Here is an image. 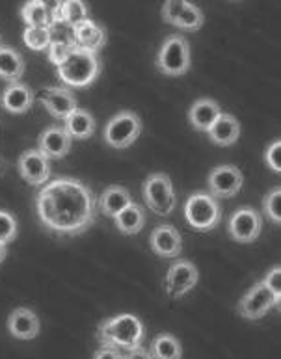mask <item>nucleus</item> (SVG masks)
I'll return each instance as SVG.
<instances>
[{
	"mask_svg": "<svg viewBox=\"0 0 281 359\" xmlns=\"http://www.w3.org/2000/svg\"><path fill=\"white\" fill-rule=\"evenodd\" d=\"M39 224L56 236H78L97 218V196L82 181L56 177L47 181L36 194Z\"/></svg>",
	"mask_w": 281,
	"mask_h": 359,
	"instance_id": "obj_1",
	"label": "nucleus"
},
{
	"mask_svg": "<svg viewBox=\"0 0 281 359\" xmlns=\"http://www.w3.org/2000/svg\"><path fill=\"white\" fill-rule=\"evenodd\" d=\"M97 339L101 344H109L123 354L127 350L144 346L146 339V327L136 315L121 313V315L104 318L97 326Z\"/></svg>",
	"mask_w": 281,
	"mask_h": 359,
	"instance_id": "obj_2",
	"label": "nucleus"
},
{
	"mask_svg": "<svg viewBox=\"0 0 281 359\" xmlns=\"http://www.w3.org/2000/svg\"><path fill=\"white\" fill-rule=\"evenodd\" d=\"M101 73V62L97 54L75 47L65 62L58 65L60 81L67 88H86L97 81Z\"/></svg>",
	"mask_w": 281,
	"mask_h": 359,
	"instance_id": "obj_3",
	"label": "nucleus"
},
{
	"mask_svg": "<svg viewBox=\"0 0 281 359\" xmlns=\"http://www.w3.org/2000/svg\"><path fill=\"white\" fill-rule=\"evenodd\" d=\"M184 220L194 231H212L222 222V207L209 192H194L184 203Z\"/></svg>",
	"mask_w": 281,
	"mask_h": 359,
	"instance_id": "obj_4",
	"label": "nucleus"
},
{
	"mask_svg": "<svg viewBox=\"0 0 281 359\" xmlns=\"http://www.w3.org/2000/svg\"><path fill=\"white\" fill-rule=\"evenodd\" d=\"M142 192H144V201L155 215L168 216L175 209V203H177L175 190H173L172 179L166 173H151L144 181Z\"/></svg>",
	"mask_w": 281,
	"mask_h": 359,
	"instance_id": "obj_5",
	"label": "nucleus"
},
{
	"mask_svg": "<svg viewBox=\"0 0 281 359\" xmlns=\"http://www.w3.org/2000/svg\"><path fill=\"white\" fill-rule=\"evenodd\" d=\"M157 69L166 76H183L190 69V45L183 36H170L157 56Z\"/></svg>",
	"mask_w": 281,
	"mask_h": 359,
	"instance_id": "obj_6",
	"label": "nucleus"
},
{
	"mask_svg": "<svg viewBox=\"0 0 281 359\" xmlns=\"http://www.w3.org/2000/svg\"><path fill=\"white\" fill-rule=\"evenodd\" d=\"M142 133V121L135 112L123 110L116 114L104 127V142L114 149H127L138 140Z\"/></svg>",
	"mask_w": 281,
	"mask_h": 359,
	"instance_id": "obj_7",
	"label": "nucleus"
},
{
	"mask_svg": "<svg viewBox=\"0 0 281 359\" xmlns=\"http://www.w3.org/2000/svg\"><path fill=\"white\" fill-rule=\"evenodd\" d=\"M274 307L280 309V300L272 294L270 289L265 285V281H259L240 298L237 311L246 320H259Z\"/></svg>",
	"mask_w": 281,
	"mask_h": 359,
	"instance_id": "obj_8",
	"label": "nucleus"
},
{
	"mask_svg": "<svg viewBox=\"0 0 281 359\" xmlns=\"http://www.w3.org/2000/svg\"><path fill=\"white\" fill-rule=\"evenodd\" d=\"M261 229H263V218H261L259 210H255L254 207H238L227 224L229 236L240 244H249V242L257 241Z\"/></svg>",
	"mask_w": 281,
	"mask_h": 359,
	"instance_id": "obj_9",
	"label": "nucleus"
},
{
	"mask_svg": "<svg viewBox=\"0 0 281 359\" xmlns=\"http://www.w3.org/2000/svg\"><path fill=\"white\" fill-rule=\"evenodd\" d=\"M200 279V272L194 266V263L177 259L168 269L164 285H166V292L172 300H179L184 294H189L190 290L194 289Z\"/></svg>",
	"mask_w": 281,
	"mask_h": 359,
	"instance_id": "obj_10",
	"label": "nucleus"
},
{
	"mask_svg": "<svg viewBox=\"0 0 281 359\" xmlns=\"http://www.w3.org/2000/svg\"><path fill=\"white\" fill-rule=\"evenodd\" d=\"M242 172L237 166H231V164L217 166L214 170H211L209 179H207L209 194L214 196L217 199L235 198L242 190Z\"/></svg>",
	"mask_w": 281,
	"mask_h": 359,
	"instance_id": "obj_11",
	"label": "nucleus"
},
{
	"mask_svg": "<svg viewBox=\"0 0 281 359\" xmlns=\"http://www.w3.org/2000/svg\"><path fill=\"white\" fill-rule=\"evenodd\" d=\"M50 158L41 153L39 149H28L19 156V173L21 177L34 187H43L50 179Z\"/></svg>",
	"mask_w": 281,
	"mask_h": 359,
	"instance_id": "obj_12",
	"label": "nucleus"
},
{
	"mask_svg": "<svg viewBox=\"0 0 281 359\" xmlns=\"http://www.w3.org/2000/svg\"><path fill=\"white\" fill-rule=\"evenodd\" d=\"M149 244L151 250L157 253L158 257L164 259H175L181 255L183 250V238L177 227H173L172 224H160L153 229L151 236H149Z\"/></svg>",
	"mask_w": 281,
	"mask_h": 359,
	"instance_id": "obj_13",
	"label": "nucleus"
},
{
	"mask_svg": "<svg viewBox=\"0 0 281 359\" xmlns=\"http://www.w3.org/2000/svg\"><path fill=\"white\" fill-rule=\"evenodd\" d=\"M41 102L49 110V114L56 119H65L76 107L75 95L71 93L69 88L64 86H49L41 93Z\"/></svg>",
	"mask_w": 281,
	"mask_h": 359,
	"instance_id": "obj_14",
	"label": "nucleus"
},
{
	"mask_svg": "<svg viewBox=\"0 0 281 359\" xmlns=\"http://www.w3.org/2000/svg\"><path fill=\"white\" fill-rule=\"evenodd\" d=\"M8 330L15 339L21 341H32L39 335L41 330V322H39L38 315L28 309V307H17L13 309L8 318Z\"/></svg>",
	"mask_w": 281,
	"mask_h": 359,
	"instance_id": "obj_15",
	"label": "nucleus"
},
{
	"mask_svg": "<svg viewBox=\"0 0 281 359\" xmlns=\"http://www.w3.org/2000/svg\"><path fill=\"white\" fill-rule=\"evenodd\" d=\"M73 138L67 135L64 127H47L39 136V151L47 158H64L71 149Z\"/></svg>",
	"mask_w": 281,
	"mask_h": 359,
	"instance_id": "obj_16",
	"label": "nucleus"
},
{
	"mask_svg": "<svg viewBox=\"0 0 281 359\" xmlns=\"http://www.w3.org/2000/svg\"><path fill=\"white\" fill-rule=\"evenodd\" d=\"M73 43L82 50L97 54L107 43V32L103 27H99L97 22L92 19H86L78 27L73 28Z\"/></svg>",
	"mask_w": 281,
	"mask_h": 359,
	"instance_id": "obj_17",
	"label": "nucleus"
},
{
	"mask_svg": "<svg viewBox=\"0 0 281 359\" xmlns=\"http://www.w3.org/2000/svg\"><path fill=\"white\" fill-rule=\"evenodd\" d=\"M207 135L211 138L212 144L220 145V147H229V145L237 144L238 136H240V123L237 118H233L231 114L220 112L212 125L207 130Z\"/></svg>",
	"mask_w": 281,
	"mask_h": 359,
	"instance_id": "obj_18",
	"label": "nucleus"
},
{
	"mask_svg": "<svg viewBox=\"0 0 281 359\" xmlns=\"http://www.w3.org/2000/svg\"><path fill=\"white\" fill-rule=\"evenodd\" d=\"M34 104V91L22 82H10L2 93V107L11 114L28 112Z\"/></svg>",
	"mask_w": 281,
	"mask_h": 359,
	"instance_id": "obj_19",
	"label": "nucleus"
},
{
	"mask_svg": "<svg viewBox=\"0 0 281 359\" xmlns=\"http://www.w3.org/2000/svg\"><path fill=\"white\" fill-rule=\"evenodd\" d=\"M220 104L214 99H198V101L190 107L189 110V121L198 133H207L212 121L220 116Z\"/></svg>",
	"mask_w": 281,
	"mask_h": 359,
	"instance_id": "obj_20",
	"label": "nucleus"
},
{
	"mask_svg": "<svg viewBox=\"0 0 281 359\" xmlns=\"http://www.w3.org/2000/svg\"><path fill=\"white\" fill-rule=\"evenodd\" d=\"M129 203H132V198H130L129 190L125 187H118V184L109 187L97 198L99 210H101L104 216H109V218H114L119 210L125 209Z\"/></svg>",
	"mask_w": 281,
	"mask_h": 359,
	"instance_id": "obj_21",
	"label": "nucleus"
},
{
	"mask_svg": "<svg viewBox=\"0 0 281 359\" xmlns=\"http://www.w3.org/2000/svg\"><path fill=\"white\" fill-rule=\"evenodd\" d=\"M114 224L123 235H138L146 225V212L142 209V205L132 201L114 216Z\"/></svg>",
	"mask_w": 281,
	"mask_h": 359,
	"instance_id": "obj_22",
	"label": "nucleus"
},
{
	"mask_svg": "<svg viewBox=\"0 0 281 359\" xmlns=\"http://www.w3.org/2000/svg\"><path fill=\"white\" fill-rule=\"evenodd\" d=\"M64 129L71 138L76 140H88L92 138L95 133V119L88 110L75 108L73 112L64 119Z\"/></svg>",
	"mask_w": 281,
	"mask_h": 359,
	"instance_id": "obj_23",
	"label": "nucleus"
},
{
	"mask_svg": "<svg viewBox=\"0 0 281 359\" xmlns=\"http://www.w3.org/2000/svg\"><path fill=\"white\" fill-rule=\"evenodd\" d=\"M25 75V60L13 47L0 45V79L6 82H19Z\"/></svg>",
	"mask_w": 281,
	"mask_h": 359,
	"instance_id": "obj_24",
	"label": "nucleus"
},
{
	"mask_svg": "<svg viewBox=\"0 0 281 359\" xmlns=\"http://www.w3.org/2000/svg\"><path fill=\"white\" fill-rule=\"evenodd\" d=\"M183 355V348L177 339L170 335V333H163L153 339L151 348H149V358L158 359H179Z\"/></svg>",
	"mask_w": 281,
	"mask_h": 359,
	"instance_id": "obj_25",
	"label": "nucleus"
},
{
	"mask_svg": "<svg viewBox=\"0 0 281 359\" xmlns=\"http://www.w3.org/2000/svg\"><path fill=\"white\" fill-rule=\"evenodd\" d=\"M86 19H90V10L84 0H64L62 11H60V22L75 28Z\"/></svg>",
	"mask_w": 281,
	"mask_h": 359,
	"instance_id": "obj_26",
	"label": "nucleus"
},
{
	"mask_svg": "<svg viewBox=\"0 0 281 359\" xmlns=\"http://www.w3.org/2000/svg\"><path fill=\"white\" fill-rule=\"evenodd\" d=\"M21 19L27 27L53 28V21L47 15L43 4L39 0H27L21 8Z\"/></svg>",
	"mask_w": 281,
	"mask_h": 359,
	"instance_id": "obj_27",
	"label": "nucleus"
},
{
	"mask_svg": "<svg viewBox=\"0 0 281 359\" xmlns=\"http://www.w3.org/2000/svg\"><path fill=\"white\" fill-rule=\"evenodd\" d=\"M22 41L30 50H47L53 41V28L27 27L22 32Z\"/></svg>",
	"mask_w": 281,
	"mask_h": 359,
	"instance_id": "obj_28",
	"label": "nucleus"
},
{
	"mask_svg": "<svg viewBox=\"0 0 281 359\" xmlns=\"http://www.w3.org/2000/svg\"><path fill=\"white\" fill-rule=\"evenodd\" d=\"M205 22V17H203V11L198 8L192 2H186L183 8V11L179 13L177 21H175V27L183 28V30H189V32H196L200 30Z\"/></svg>",
	"mask_w": 281,
	"mask_h": 359,
	"instance_id": "obj_29",
	"label": "nucleus"
},
{
	"mask_svg": "<svg viewBox=\"0 0 281 359\" xmlns=\"http://www.w3.org/2000/svg\"><path fill=\"white\" fill-rule=\"evenodd\" d=\"M75 48V43H73V38H55L53 36V41L49 45V60L50 64H55L58 67L62 62H65V58L69 56L71 50Z\"/></svg>",
	"mask_w": 281,
	"mask_h": 359,
	"instance_id": "obj_30",
	"label": "nucleus"
},
{
	"mask_svg": "<svg viewBox=\"0 0 281 359\" xmlns=\"http://www.w3.org/2000/svg\"><path fill=\"white\" fill-rule=\"evenodd\" d=\"M263 210H265L266 218L272 224H280L281 222V190L280 187L272 188L268 196L263 201Z\"/></svg>",
	"mask_w": 281,
	"mask_h": 359,
	"instance_id": "obj_31",
	"label": "nucleus"
},
{
	"mask_svg": "<svg viewBox=\"0 0 281 359\" xmlns=\"http://www.w3.org/2000/svg\"><path fill=\"white\" fill-rule=\"evenodd\" d=\"M17 233H19V225H17L15 216L0 209V242L10 244L17 238Z\"/></svg>",
	"mask_w": 281,
	"mask_h": 359,
	"instance_id": "obj_32",
	"label": "nucleus"
},
{
	"mask_svg": "<svg viewBox=\"0 0 281 359\" xmlns=\"http://www.w3.org/2000/svg\"><path fill=\"white\" fill-rule=\"evenodd\" d=\"M186 2H189V0H166L163 6L164 22H168V25H173V27H175V21H177L179 13L183 11Z\"/></svg>",
	"mask_w": 281,
	"mask_h": 359,
	"instance_id": "obj_33",
	"label": "nucleus"
},
{
	"mask_svg": "<svg viewBox=\"0 0 281 359\" xmlns=\"http://www.w3.org/2000/svg\"><path fill=\"white\" fill-rule=\"evenodd\" d=\"M281 142L280 140H276V142H272L270 145H268V149H266L265 153V161L266 164L274 170V172L280 173L281 172Z\"/></svg>",
	"mask_w": 281,
	"mask_h": 359,
	"instance_id": "obj_34",
	"label": "nucleus"
},
{
	"mask_svg": "<svg viewBox=\"0 0 281 359\" xmlns=\"http://www.w3.org/2000/svg\"><path fill=\"white\" fill-rule=\"evenodd\" d=\"M265 281V285L270 289V292L274 296H276L277 300L281 298V269L280 266H274V269L270 270V272L266 273V278L263 279Z\"/></svg>",
	"mask_w": 281,
	"mask_h": 359,
	"instance_id": "obj_35",
	"label": "nucleus"
},
{
	"mask_svg": "<svg viewBox=\"0 0 281 359\" xmlns=\"http://www.w3.org/2000/svg\"><path fill=\"white\" fill-rule=\"evenodd\" d=\"M39 2L43 4L47 15H49V19L53 21V27L60 25V11H62L64 0H39Z\"/></svg>",
	"mask_w": 281,
	"mask_h": 359,
	"instance_id": "obj_36",
	"label": "nucleus"
},
{
	"mask_svg": "<svg viewBox=\"0 0 281 359\" xmlns=\"http://www.w3.org/2000/svg\"><path fill=\"white\" fill-rule=\"evenodd\" d=\"M93 358L103 359V358H121V352H119L116 346H109V344H101V348L97 352H93Z\"/></svg>",
	"mask_w": 281,
	"mask_h": 359,
	"instance_id": "obj_37",
	"label": "nucleus"
},
{
	"mask_svg": "<svg viewBox=\"0 0 281 359\" xmlns=\"http://www.w3.org/2000/svg\"><path fill=\"white\" fill-rule=\"evenodd\" d=\"M6 255H8V244H4V242H0V263L4 261Z\"/></svg>",
	"mask_w": 281,
	"mask_h": 359,
	"instance_id": "obj_38",
	"label": "nucleus"
},
{
	"mask_svg": "<svg viewBox=\"0 0 281 359\" xmlns=\"http://www.w3.org/2000/svg\"><path fill=\"white\" fill-rule=\"evenodd\" d=\"M233 2H237V0H233Z\"/></svg>",
	"mask_w": 281,
	"mask_h": 359,
	"instance_id": "obj_39",
	"label": "nucleus"
},
{
	"mask_svg": "<svg viewBox=\"0 0 281 359\" xmlns=\"http://www.w3.org/2000/svg\"><path fill=\"white\" fill-rule=\"evenodd\" d=\"M0 45H2V43H0Z\"/></svg>",
	"mask_w": 281,
	"mask_h": 359,
	"instance_id": "obj_40",
	"label": "nucleus"
}]
</instances>
